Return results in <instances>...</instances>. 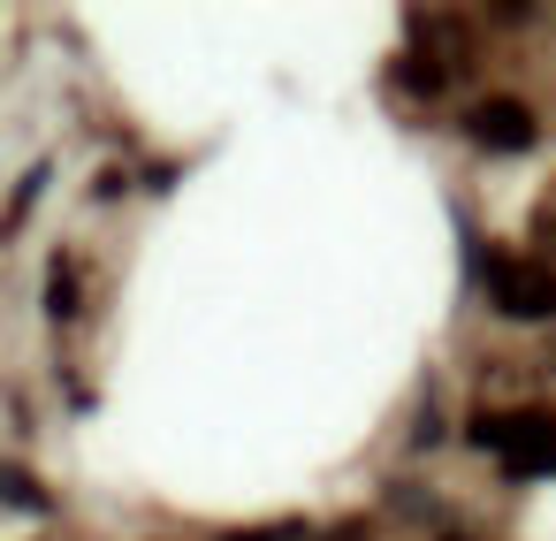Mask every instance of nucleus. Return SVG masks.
<instances>
[{"instance_id":"nucleus-1","label":"nucleus","mask_w":556,"mask_h":541,"mask_svg":"<svg viewBox=\"0 0 556 541\" xmlns=\"http://www.w3.org/2000/svg\"><path fill=\"white\" fill-rule=\"evenodd\" d=\"M472 442L495 450L510 480L556 473V419H548V412H495V419H472Z\"/></svg>"},{"instance_id":"nucleus-2","label":"nucleus","mask_w":556,"mask_h":541,"mask_svg":"<svg viewBox=\"0 0 556 541\" xmlns=\"http://www.w3.org/2000/svg\"><path fill=\"white\" fill-rule=\"evenodd\" d=\"M488 290H495V313H510V320L556 313V267H541V260H488Z\"/></svg>"},{"instance_id":"nucleus-3","label":"nucleus","mask_w":556,"mask_h":541,"mask_svg":"<svg viewBox=\"0 0 556 541\" xmlns=\"http://www.w3.org/2000/svg\"><path fill=\"white\" fill-rule=\"evenodd\" d=\"M472 138L488 153H526L533 146V108L526 100H480L472 108Z\"/></svg>"},{"instance_id":"nucleus-4","label":"nucleus","mask_w":556,"mask_h":541,"mask_svg":"<svg viewBox=\"0 0 556 541\" xmlns=\"http://www.w3.org/2000/svg\"><path fill=\"white\" fill-rule=\"evenodd\" d=\"M47 313H54V320H70V313H77V267H70V260H54V267H47Z\"/></svg>"},{"instance_id":"nucleus-5","label":"nucleus","mask_w":556,"mask_h":541,"mask_svg":"<svg viewBox=\"0 0 556 541\" xmlns=\"http://www.w3.org/2000/svg\"><path fill=\"white\" fill-rule=\"evenodd\" d=\"M404 85H412V92H442V70H434V62H404Z\"/></svg>"},{"instance_id":"nucleus-6","label":"nucleus","mask_w":556,"mask_h":541,"mask_svg":"<svg viewBox=\"0 0 556 541\" xmlns=\"http://www.w3.org/2000/svg\"><path fill=\"white\" fill-rule=\"evenodd\" d=\"M442 541H465V533H442Z\"/></svg>"}]
</instances>
